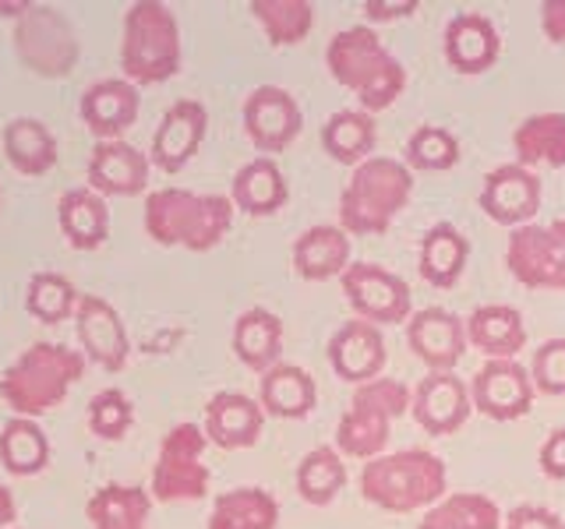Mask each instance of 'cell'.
Masks as SVG:
<instances>
[{"label":"cell","mask_w":565,"mask_h":529,"mask_svg":"<svg viewBox=\"0 0 565 529\" xmlns=\"http://www.w3.org/2000/svg\"><path fill=\"white\" fill-rule=\"evenodd\" d=\"M209 438L199 423H177L159 441V455L152 466L149 498L152 501H202L209 494V466L202 463Z\"/></svg>","instance_id":"8"},{"label":"cell","mask_w":565,"mask_h":529,"mask_svg":"<svg viewBox=\"0 0 565 529\" xmlns=\"http://www.w3.org/2000/svg\"><path fill=\"white\" fill-rule=\"evenodd\" d=\"M258 385H262L258 396L262 413L279 420H305L318 402L315 378L297 364H276L273 370H265Z\"/></svg>","instance_id":"29"},{"label":"cell","mask_w":565,"mask_h":529,"mask_svg":"<svg viewBox=\"0 0 565 529\" xmlns=\"http://www.w3.org/2000/svg\"><path fill=\"white\" fill-rule=\"evenodd\" d=\"M530 381L541 396H565V339H547L530 360Z\"/></svg>","instance_id":"43"},{"label":"cell","mask_w":565,"mask_h":529,"mask_svg":"<svg viewBox=\"0 0 565 529\" xmlns=\"http://www.w3.org/2000/svg\"><path fill=\"white\" fill-rule=\"evenodd\" d=\"M300 128H305V114H300L297 99L279 85H258L252 96L244 99V131L252 145L265 155H276L290 149Z\"/></svg>","instance_id":"13"},{"label":"cell","mask_w":565,"mask_h":529,"mask_svg":"<svg viewBox=\"0 0 565 529\" xmlns=\"http://www.w3.org/2000/svg\"><path fill=\"white\" fill-rule=\"evenodd\" d=\"M82 120L99 141H120V134L131 128L141 110V96L131 82L103 78L82 93Z\"/></svg>","instance_id":"22"},{"label":"cell","mask_w":565,"mask_h":529,"mask_svg":"<svg viewBox=\"0 0 565 529\" xmlns=\"http://www.w3.org/2000/svg\"><path fill=\"white\" fill-rule=\"evenodd\" d=\"M14 516H18V508H14V494H11L4 484H0V529H11Z\"/></svg>","instance_id":"48"},{"label":"cell","mask_w":565,"mask_h":529,"mask_svg":"<svg viewBox=\"0 0 565 529\" xmlns=\"http://www.w3.org/2000/svg\"><path fill=\"white\" fill-rule=\"evenodd\" d=\"M347 487V466H343V455L329 449V445H318L311 449L297 466V494L315 508H326L340 498V490Z\"/></svg>","instance_id":"38"},{"label":"cell","mask_w":565,"mask_h":529,"mask_svg":"<svg viewBox=\"0 0 565 529\" xmlns=\"http://www.w3.org/2000/svg\"><path fill=\"white\" fill-rule=\"evenodd\" d=\"M481 212L499 226H526L541 212V176L520 163L494 166L481 187Z\"/></svg>","instance_id":"16"},{"label":"cell","mask_w":565,"mask_h":529,"mask_svg":"<svg viewBox=\"0 0 565 529\" xmlns=\"http://www.w3.org/2000/svg\"><path fill=\"white\" fill-rule=\"evenodd\" d=\"M234 353L247 370H255V375L273 370L282 353V322L265 307L244 311L234 325Z\"/></svg>","instance_id":"32"},{"label":"cell","mask_w":565,"mask_h":529,"mask_svg":"<svg viewBox=\"0 0 565 529\" xmlns=\"http://www.w3.org/2000/svg\"><path fill=\"white\" fill-rule=\"evenodd\" d=\"M414 198V173L388 155L353 166L340 194V229L347 237H379Z\"/></svg>","instance_id":"4"},{"label":"cell","mask_w":565,"mask_h":529,"mask_svg":"<svg viewBox=\"0 0 565 529\" xmlns=\"http://www.w3.org/2000/svg\"><path fill=\"white\" fill-rule=\"evenodd\" d=\"M505 516L488 494H449L428 508L417 529H502Z\"/></svg>","instance_id":"37"},{"label":"cell","mask_w":565,"mask_h":529,"mask_svg":"<svg viewBox=\"0 0 565 529\" xmlns=\"http://www.w3.org/2000/svg\"><path fill=\"white\" fill-rule=\"evenodd\" d=\"M78 290L75 282L61 272H35L29 279V290H25V311L43 325H61L67 317H75L78 307Z\"/></svg>","instance_id":"40"},{"label":"cell","mask_w":565,"mask_h":529,"mask_svg":"<svg viewBox=\"0 0 565 529\" xmlns=\"http://www.w3.org/2000/svg\"><path fill=\"white\" fill-rule=\"evenodd\" d=\"M470 261V240L459 234L452 223H435L420 240L417 269L420 279L435 290H452L467 272Z\"/></svg>","instance_id":"26"},{"label":"cell","mask_w":565,"mask_h":529,"mask_svg":"<svg viewBox=\"0 0 565 529\" xmlns=\"http://www.w3.org/2000/svg\"><path fill=\"white\" fill-rule=\"evenodd\" d=\"M541 29L555 46H565V0H544L541 4Z\"/></svg>","instance_id":"46"},{"label":"cell","mask_w":565,"mask_h":529,"mask_svg":"<svg viewBox=\"0 0 565 529\" xmlns=\"http://www.w3.org/2000/svg\"><path fill=\"white\" fill-rule=\"evenodd\" d=\"M375 120L364 110H335L322 123V149L343 166H361L375 152Z\"/></svg>","instance_id":"35"},{"label":"cell","mask_w":565,"mask_h":529,"mask_svg":"<svg viewBox=\"0 0 565 529\" xmlns=\"http://www.w3.org/2000/svg\"><path fill=\"white\" fill-rule=\"evenodd\" d=\"M0 463L14 476H35L50 466V438L35 420L11 417L0 431Z\"/></svg>","instance_id":"36"},{"label":"cell","mask_w":565,"mask_h":529,"mask_svg":"<svg viewBox=\"0 0 565 529\" xmlns=\"http://www.w3.org/2000/svg\"><path fill=\"white\" fill-rule=\"evenodd\" d=\"M152 498L138 484H106L85 505L88 529H149Z\"/></svg>","instance_id":"30"},{"label":"cell","mask_w":565,"mask_h":529,"mask_svg":"<svg viewBox=\"0 0 565 529\" xmlns=\"http://www.w3.org/2000/svg\"><path fill=\"white\" fill-rule=\"evenodd\" d=\"M406 346L428 370H452L467 353V322L446 307H424L406 322Z\"/></svg>","instance_id":"20"},{"label":"cell","mask_w":565,"mask_h":529,"mask_svg":"<svg viewBox=\"0 0 565 529\" xmlns=\"http://www.w3.org/2000/svg\"><path fill=\"white\" fill-rule=\"evenodd\" d=\"M505 264L526 290H565V216L547 226L526 223L512 229Z\"/></svg>","instance_id":"10"},{"label":"cell","mask_w":565,"mask_h":529,"mask_svg":"<svg viewBox=\"0 0 565 529\" xmlns=\"http://www.w3.org/2000/svg\"><path fill=\"white\" fill-rule=\"evenodd\" d=\"M411 388L396 378H375L353 388L350 410L335 428V452L347 458H379L393 438V420L411 413Z\"/></svg>","instance_id":"7"},{"label":"cell","mask_w":565,"mask_h":529,"mask_svg":"<svg viewBox=\"0 0 565 529\" xmlns=\"http://www.w3.org/2000/svg\"><path fill=\"white\" fill-rule=\"evenodd\" d=\"M252 14L265 29L273 46H297L308 40L315 25V8L308 0H255Z\"/></svg>","instance_id":"39"},{"label":"cell","mask_w":565,"mask_h":529,"mask_svg":"<svg viewBox=\"0 0 565 529\" xmlns=\"http://www.w3.org/2000/svg\"><path fill=\"white\" fill-rule=\"evenodd\" d=\"M350 269V237L340 226H311L294 240V272L308 282H326Z\"/></svg>","instance_id":"27"},{"label":"cell","mask_w":565,"mask_h":529,"mask_svg":"<svg viewBox=\"0 0 565 529\" xmlns=\"http://www.w3.org/2000/svg\"><path fill=\"white\" fill-rule=\"evenodd\" d=\"M406 170H420V173H441L452 170L459 163V141L452 131L435 128V123H424L406 141Z\"/></svg>","instance_id":"41"},{"label":"cell","mask_w":565,"mask_h":529,"mask_svg":"<svg viewBox=\"0 0 565 529\" xmlns=\"http://www.w3.org/2000/svg\"><path fill=\"white\" fill-rule=\"evenodd\" d=\"M88 187L103 198H138L149 191V155L131 141H99L88 159Z\"/></svg>","instance_id":"21"},{"label":"cell","mask_w":565,"mask_h":529,"mask_svg":"<svg viewBox=\"0 0 565 529\" xmlns=\"http://www.w3.org/2000/svg\"><path fill=\"white\" fill-rule=\"evenodd\" d=\"M209 131V114L199 99H177L159 120L152 134L149 163L163 173H181L194 155H199Z\"/></svg>","instance_id":"17"},{"label":"cell","mask_w":565,"mask_h":529,"mask_svg":"<svg viewBox=\"0 0 565 529\" xmlns=\"http://www.w3.org/2000/svg\"><path fill=\"white\" fill-rule=\"evenodd\" d=\"M411 413L431 438H449L456 434L473 413L470 402V385L452 375V370H428L411 396Z\"/></svg>","instance_id":"14"},{"label":"cell","mask_w":565,"mask_h":529,"mask_svg":"<svg viewBox=\"0 0 565 529\" xmlns=\"http://www.w3.org/2000/svg\"><path fill=\"white\" fill-rule=\"evenodd\" d=\"M343 296L353 314L367 325H403L411 322V287L396 272L382 269L375 261H350V269L340 276Z\"/></svg>","instance_id":"11"},{"label":"cell","mask_w":565,"mask_h":529,"mask_svg":"<svg viewBox=\"0 0 565 529\" xmlns=\"http://www.w3.org/2000/svg\"><path fill=\"white\" fill-rule=\"evenodd\" d=\"M120 71L135 88L163 85L181 71V25L167 4L138 0L128 8L120 32Z\"/></svg>","instance_id":"6"},{"label":"cell","mask_w":565,"mask_h":529,"mask_svg":"<svg viewBox=\"0 0 565 529\" xmlns=\"http://www.w3.org/2000/svg\"><path fill=\"white\" fill-rule=\"evenodd\" d=\"M14 53L35 78H67L78 67V35L50 4H32L14 22Z\"/></svg>","instance_id":"9"},{"label":"cell","mask_w":565,"mask_h":529,"mask_svg":"<svg viewBox=\"0 0 565 529\" xmlns=\"http://www.w3.org/2000/svg\"><path fill=\"white\" fill-rule=\"evenodd\" d=\"M234 208L247 216H276V212L290 202L287 176L273 155H258L252 163H244L234 176V191H230Z\"/></svg>","instance_id":"24"},{"label":"cell","mask_w":565,"mask_h":529,"mask_svg":"<svg viewBox=\"0 0 565 529\" xmlns=\"http://www.w3.org/2000/svg\"><path fill=\"white\" fill-rule=\"evenodd\" d=\"M512 149H516V163L534 166H565V114H534L526 117L516 134H512Z\"/></svg>","instance_id":"34"},{"label":"cell","mask_w":565,"mask_h":529,"mask_svg":"<svg viewBox=\"0 0 565 529\" xmlns=\"http://www.w3.org/2000/svg\"><path fill=\"white\" fill-rule=\"evenodd\" d=\"M131 423H135V406L120 388H103V392L88 402V431L103 441L128 438Z\"/></svg>","instance_id":"42"},{"label":"cell","mask_w":565,"mask_h":529,"mask_svg":"<svg viewBox=\"0 0 565 529\" xmlns=\"http://www.w3.org/2000/svg\"><path fill=\"white\" fill-rule=\"evenodd\" d=\"M537 388L530 381L526 367L516 360H484V367L477 370L470 381V402L473 410L488 420H520L534 406Z\"/></svg>","instance_id":"12"},{"label":"cell","mask_w":565,"mask_h":529,"mask_svg":"<svg viewBox=\"0 0 565 529\" xmlns=\"http://www.w3.org/2000/svg\"><path fill=\"white\" fill-rule=\"evenodd\" d=\"M467 343L481 349L488 360H512L526 346L523 314L509 304H484L470 314Z\"/></svg>","instance_id":"28"},{"label":"cell","mask_w":565,"mask_h":529,"mask_svg":"<svg viewBox=\"0 0 565 529\" xmlns=\"http://www.w3.org/2000/svg\"><path fill=\"white\" fill-rule=\"evenodd\" d=\"M326 64L329 75L361 99L364 114L388 110L406 88L403 64L382 46L379 32L367 25L335 32L326 46Z\"/></svg>","instance_id":"1"},{"label":"cell","mask_w":565,"mask_h":529,"mask_svg":"<svg viewBox=\"0 0 565 529\" xmlns=\"http://www.w3.org/2000/svg\"><path fill=\"white\" fill-rule=\"evenodd\" d=\"M441 53L459 75H484L502 57V35L481 11H459L441 32Z\"/></svg>","instance_id":"19"},{"label":"cell","mask_w":565,"mask_h":529,"mask_svg":"<svg viewBox=\"0 0 565 529\" xmlns=\"http://www.w3.org/2000/svg\"><path fill=\"white\" fill-rule=\"evenodd\" d=\"M85 353L61 343H35L0 375V399L14 417H43L53 413L85 378Z\"/></svg>","instance_id":"3"},{"label":"cell","mask_w":565,"mask_h":529,"mask_svg":"<svg viewBox=\"0 0 565 529\" xmlns=\"http://www.w3.org/2000/svg\"><path fill=\"white\" fill-rule=\"evenodd\" d=\"M29 8L32 4H25V0H22V4H0V14H4V18H22Z\"/></svg>","instance_id":"49"},{"label":"cell","mask_w":565,"mask_h":529,"mask_svg":"<svg viewBox=\"0 0 565 529\" xmlns=\"http://www.w3.org/2000/svg\"><path fill=\"white\" fill-rule=\"evenodd\" d=\"M449 484L446 463L428 449H403L371 458L361 469V494L382 511L406 516L414 508L438 505Z\"/></svg>","instance_id":"5"},{"label":"cell","mask_w":565,"mask_h":529,"mask_svg":"<svg viewBox=\"0 0 565 529\" xmlns=\"http://www.w3.org/2000/svg\"><path fill=\"white\" fill-rule=\"evenodd\" d=\"M230 226H234V202L226 194L159 187L146 198V234L163 247H188L202 255L226 240Z\"/></svg>","instance_id":"2"},{"label":"cell","mask_w":565,"mask_h":529,"mask_svg":"<svg viewBox=\"0 0 565 529\" xmlns=\"http://www.w3.org/2000/svg\"><path fill=\"white\" fill-rule=\"evenodd\" d=\"M502 529H565V522L544 505H516L505 516Z\"/></svg>","instance_id":"44"},{"label":"cell","mask_w":565,"mask_h":529,"mask_svg":"<svg viewBox=\"0 0 565 529\" xmlns=\"http://www.w3.org/2000/svg\"><path fill=\"white\" fill-rule=\"evenodd\" d=\"M537 458H541V473L547 481H565V428L547 434Z\"/></svg>","instance_id":"45"},{"label":"cell","mask_w":565,"mask_h":529,"mask_svg":"<svg viewBox=\"0 0 565 529\" xmlns=\"http://www.w3.org/2000/svg\"><path fill=\"white\" fill-rule=\"evenodd\" d=\"M0 141H4L8 163L22 176H43L57 166V138H53V131L43 120L14 117V120H8Z\"/></svg>","instance_id":"31"},{"label":"cell","mask_w":565,"mask_h":529,"mask_svg":"<svg viewBox=\"0 0 565 529\" xmlns=\"http://www.w3.org/2000/svg\"><path fill=\"white\" fill-rule=\"evenodd\" d=\"M57 223L75 251H99L110 237V208L93 187H75L57 202Z\"/></svg>","instance_id":"25"},{"label":"cell","mask_w":565,"mask_h":529,"mask_svg":"<svg viewBox=\"0 0 565 529\" xmlns=\"http://www.w3.org/2000/svg\"><path fill=\"white\" fill-rule=\"evenodd\" d=\"M265 428L262 406L244 392H216L205 406V438L223 452L258 445Z\"/></svg>","instance_id":"23"},{"label":"cell","mask_w":565,"mask_h":529,"mask_svg":"<svg viewBox=\"0 0 565 529\" xmlns=\"http://www.w3.org/2000/svg\"><path fill=\"white\" fill-rule=\"evenodd\" d=\"M279 501L265 487H237L212 501L205 529H276Z\"/></svg>","instance_id":"33"},{"label":"cell","mask_w":565,"mask_h":529,"mask_svg":"<svg viewBox=\"0 0 565 529\" xmlns=\"http://www.w3.org/2000/svg\"><path fill=\"white\" fill-rule=\"evenodd\" d=\"M326 353H329V367L335 370V378L350 381L353 388L382 378L385 360H388L382 328L361 322V317H353V322L335 328Z\"/></svg>","instance_id":"18"},{"label":"cell","mask_w":565,"mask_h":529,"mask_svg":"<svg viewBox=\"0 0 565 529\" xmlns=\"http://www.w3.org/2000/svg\"><path fill=\"white\" fill-rule=\"evenodd\" d=\"M417 0H399V4H393V0H367L364 4V14L371 18V22H396V18H406V14H417Z\"/></svg>","instance_id":"47"},{"label":"cell","mask_w":565,"mask_h":529,"mask_svg":"<svg viewBox=\"0 0 565 529\" xmlns=\"http://www.w3.org/2000/svg\"><path fill=\"white\" fill-rule=\"evenodd\" d=\"M75 328H78V343L85 360H93L99 370L106 375H117L128 364V328H124V317L114 311L110 300L85 293L78 296V307H75Z\"/></svg>","instance_id":"15"}]
</instances>
